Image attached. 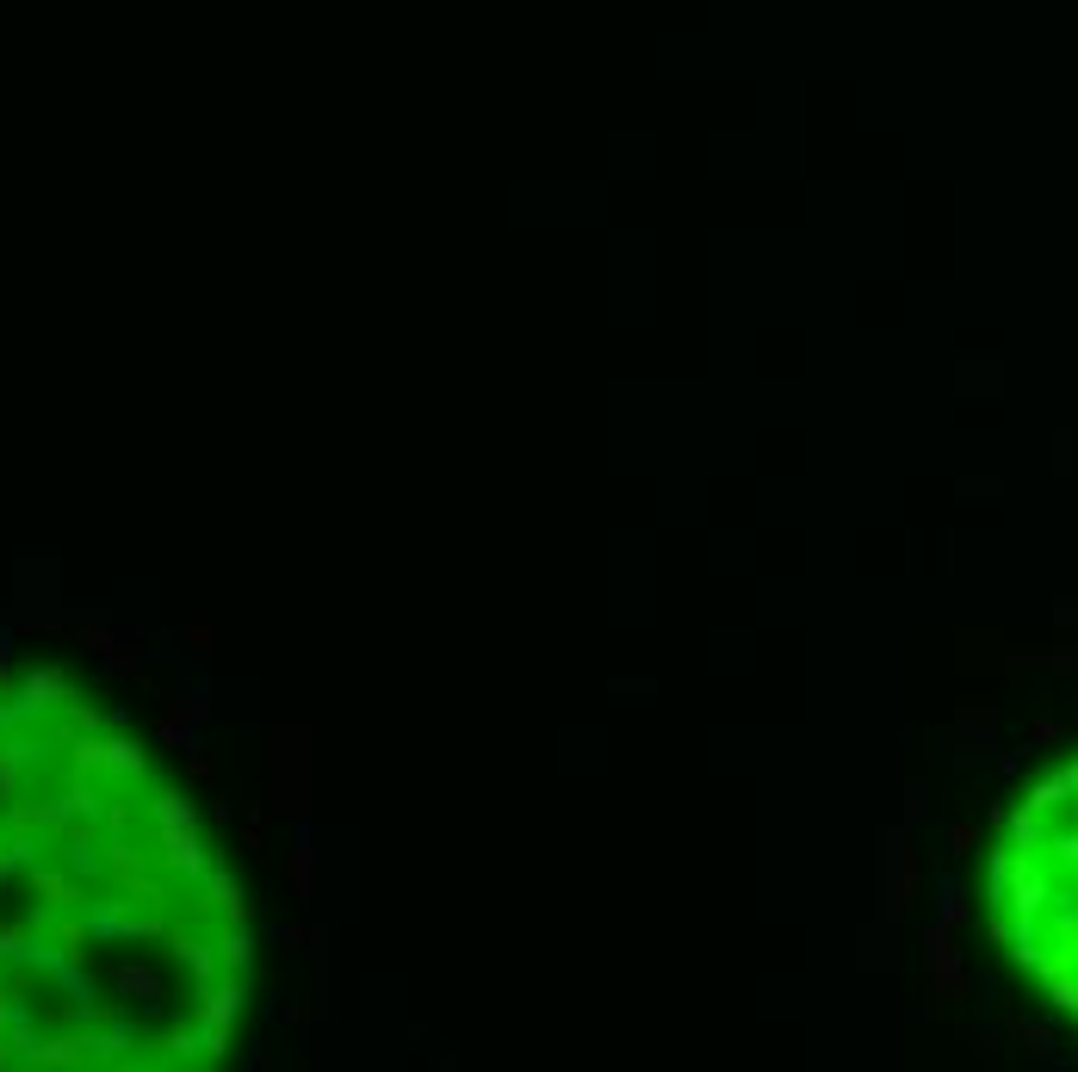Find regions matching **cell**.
<instances>
[{"instance_id": "6da1fadb", "label": "cell", "mask_w": 1078, "mask_h": 1072, "mask_svg": "<svg viewBox=\"0 0 1078 1072\" xmlns=\"http://www.w3.org/2000/svg\"><path fill=\"white\" fill-rule=\"evenodd\" d=\"M273 788H279V812H304V731H279Z\"/></svg>"}, {"instance_id": "7a4b0ae2", "label": "cell", "mask_w": 1078, "mask_h": 1072, "mask_svg": "<svg viewBox=\"0 0 1078 1072\" xmlns=\"http://www.w3.org/2000/svg\"><path fill=\"white\" fill-rule=\"evenodd\" d=\"M74 639H81L87 651H100V658L118 645V632H112V626H100V620H81V626H74Z\"/></svg>"}, {"instance_id": "3957f363", "label": "cell", "mask_w": 1078, "mask_h": 1072, "mask_svg": "<svg viewBox=\"0 0 1078 1072\" xmlns=\"http://www.w3.org/2000/svg\"><path fill=\"white\" fill-rule=\"evenodd\" d=\"M292 887H298V899H311V887H316V862H311V849H298V856H292Z\"/></svg>"}, {"instance_id": "277c9868", "label": "cell", "mask_w": 1078, "mask_h": 1072, "mask_svg": "<svg viewBox=\"0 0 1078 1072\" xmlns=\"http://www.w3.org/2000/svg\"><path fill=\"white\" fill-rule=\"evenodd\" d=\"M186 645H193V651H199V658H205L211 645H217V632H211V626H205V620H193V626H186Z\"/></svg>"}, {"instance_id": "5b68a950", "label": "cell", "mask_w": 1078, "mask_h": 1072, "mask_svg": "<svg viewBox=\"0 0 1078 1072\" xmlns=\"http://www.w3.org/2000/svg\"><path fill=\"white\" fill-rule=\"evenodd\" d=\"M242 843H248V849H261V843H267V819H242Z\"/></svg>"}, {"instance_id": "8992f818", "label": "cell", "mask_w": 1078, "mask_h": 1072, "mask_svg": "<svg viewBox=\"0 0 1078 1072\" xmlns=\"http://www.w3.org/2000/svg\"><path fill=\"white\" fill-rule=\"evenodd\" d=\"M948 843H954V849H974L979 830H974V825H954V830H948Z\"/></svg>"}, {"instance_id": "52a82bcc", "label": "cell", "mask_w": 1078, "mask_h": 1072, "mask_svg": "<svg viewBox=\"0 0 1078 1072\" xmlns=\"http://www.w3.org/2000/svg\"><path fill=\"white\" fill-rule=\"evenodd\" d=\"M279 942H285V948H304V942H311V930H304V924H285V930H279Z\"/></svg>"}]
</instances>
